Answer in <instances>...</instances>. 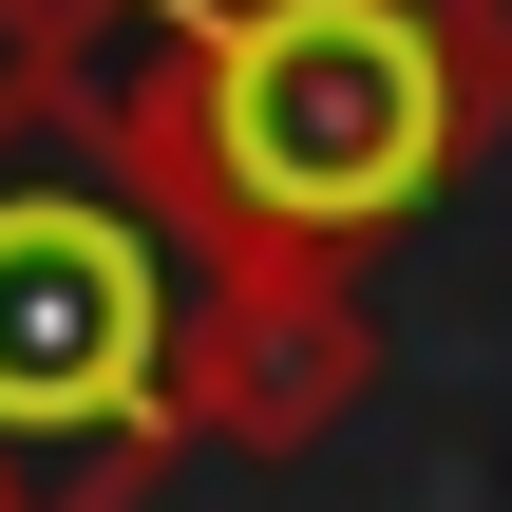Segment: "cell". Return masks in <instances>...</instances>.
<instances>
[{
    "label": "cell",
    "mask_w": 512,
    "mask_h": 512,
    "mask_svg": "<svg viewBox=\"0 0 512 512\" xmlns=\"http://www.w3.org/2000/svg\"><path fill=\"white\" fill-rule=\"evenodd\" d=\"M114 152L190 247L342 266L475 152V95L437 0H171V57L114 95Z\"/></svg>",
    "instance_id": "6da1fadb"
},
{
    "label": "cell",
    "mask_w": 512,
    "mask_h": 512,
    "mask_svg": "<svg viewBox=\"0 0 512 512\" xmlns=\"http://www.w3.org/2000/svg\"><path fill=\"white\" fill-rule=\"evenodd\" d=\"M190 228L152 209V171L114 152L95 95L0 76V475L38 512H133L152 456L190 437Z\"/></svg>",
    "instance_id": "7a4b0ae2"
},
{
    "label": "cell",
    "mask_w": 512,
    "mask_h": 512,
    "mask_svg": "<svg viewBox=\"0 0 512 512\" xmlns=\"http://www.w3.org/2000/svg\"><path fill=\"white\" fill-rule=\"evenodd\" d=\"M437 38H456V95L512 114V0H437Z\"/></svg>",
    "instance_id": "3957f363"
}]
</instances>
